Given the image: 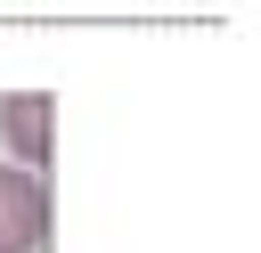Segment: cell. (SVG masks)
Returning a JSON list of instances; mask_svg holds the SVG:
<instances>
[{
  "label": "cell",
  "mask_w": 261,
  "mask_h": 253,
  "mask_svg": "<svg viewBox=\"0 0 261 253\" xmlns=\"http://www.w3.org/2000/svg\"><path fill=\"white\" fill-rule=\"evenodd\" d=\"M49 237V180L0 155V253H41Z\"/></svg>",
  "instance_id": "cell-1"
},
{
  "label": "cell",
  "mask_w": 261,
  "mask_h": 253,
  "mask_svg": "<svg viewBox=\"0 0 261 253\" xmlns=\"http://www.w3.org/2000/svg\"><path fill=\"white\" fill-rule=\"evenodd\" d=\"M49 131H57L49 90H8V98H0V147H8V163L41 171V163H49Z\"/></svg>",
  "instance_id": "cell-2"
}]
</instances>
